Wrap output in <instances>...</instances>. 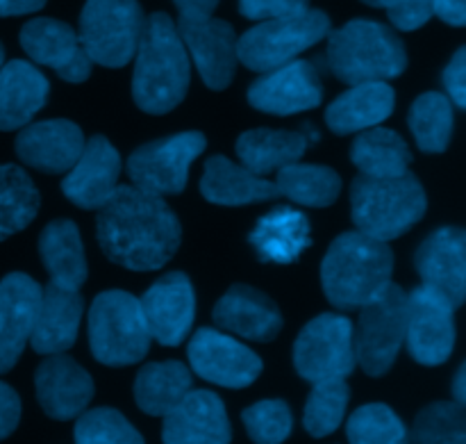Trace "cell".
<instances>
[{
  "label": "cell",
  "mask_w": 466,
  "mask_h": 444,
  "mask_svg": "<svg viewBox=\"0 0 466 444\" xmlns=\"http://www.w3.org/2000/svg\"><path fill=\"white\" fill-rule=\"evenodd\" d=\"M96 240L114 264L130 272H157L180 249L182 226L164 196L118 185L98 208Z\"/></svg>",
  "instance_id": "cell-1"
},
{
  "label": "cell",
  "mask_w": 466,
  "mask_h": 444,
  "mask_svg": "<svg viewBox=\"0 0 466 444\" xmlns=\"http://www.w3.org/2000/svg\"><path fill=\"white\" fill-rule=\"evenodd\" d=\"M191 82V59L168 14L146 18L135 53L132 98L146 114H168L185 100Z\"/></svg>",
  "instance_id": "cell-2"
},
{
  "label": "cell",
  "mask_w": 466,
  "mask_h": 444,
  "mask_svg": "<svg viewBox=\"0 0 466 444\" xmlns=\"http://www.w3.org/2000/svg\"><path fill=\"white\" fill-rule=\"evenodd\" d=\"M391 274L394 251L390 244L350 231L328 249L321 263V285L335 308L358 310L390 285Z\"/></svg>",
  "instance_id": "cell-3"
},
{
  "label": "cell",
  "mask_w": 466,
  "mask_h": 444,
  "mask_svg": "<svg viewBox=\"0 0 466 444\" xmlns=\"http://www.w3.org/2000/svg\"><path fill=\"white\" fill-rule=\"evenodd\" d=\"M326 62L332 76L350 87L387 82L408 68V50L390 26L355 18L339 30L328 32Z\"/></svg>",
  "instance_id": "cell-4"
},
{
  "label": "cell",
  "mask_w": 466,
  "mask_h": 444,
  "mask_svg": "<svg viewBox=\"0 0 466 444\" xmlns=\"http://www.w3.org/2000/svg\"><path fill=\"white\" fill-rule=\"evenodd\" d=\"M428 210L426 190L414 173L396 178L362 176L350 185V217L355 228L380 242L405 235Z\"/></svg>",
  "instance_id": "cell-5"
},
{
  "label": "cell",
  "mask_w": 466,
  "mask_h": 444,
  "mask_svg": "<svg viewBox=\"0 0 466 444\" xmlns=\"http://www.w3.org/2000/svg\"><path fill=\"white\" fill-rule=\"evenodd\" d=\"M150 342L153 337L137 296L121 290H107L96 296L89 308V346L100 365H137L146 358Z\"/></svg>",
  "instance_id": "cell-6"
},
{
  "label": "cell",
  "mask_w": 466,
  "mask_h": 444,
  "mask_svg": "<svg viewBox=\"0 0 466 444\" xmlns=\"http://www.w3.org/2000/svg\"><path fill=\"white\" fill-rule=\"evenodd\" d=\"M328 32L330 18L321 9H305L294 16L268 18L237 39V59L250 71H273L299 59V55L326 39Z\"/></svg>",
  "instance_id": "cell-7"
},
{
  "label": "cell",
  "mask_w": 466,
  "mask_h": 444,
  "mask_svg": "<svg viewBox=\"0 0 466 444\" xmlns=\"http://www.w3.org/2000/svg\"><path fill=\"white\" fill-rule=\"evenodd\" d=\"M144 26L139 0H86L77 36L91 62L121 68L135 59Z\"/></svg>",
  "instance_id": "cell-8"
},
{
  "label": "cell",
  "mask_w": 466,
  "mask_h": 444,
  "mask_svg": "<svg viewBox=\"0 0 466 444\" xmlns=\"http://www.w3.org/2000/svg\"><path fill=\"white\" fill-rule=\"evenodd\" d=\"M408 294L390 283L376 299L360 308L358 331L353 328L355 365L369 377H385L394 367L400 346L405 345Z\"/></svg>",
  "instance_id": "cell-9"
},
{
  "label": "cell",
  "mask_w": 466,
  "mask_h": 444,
  "mask_svg": "<svg viewBox=\"0 0 466 444\" xmlns=\"http://www.w3.org/2000/svg\"><path fill=\"white\" fill-rule=\"evenodd\" d=\"M208 146L203 132L187 130L148 141L127 158V176L132 185L157 196L182 194L189 181L194 160Z\"/></svg>",
  "instance_id": "cell-10"
},
{
  "label": "cell",
  "mask_w": 466,
  "mask_h": 444,
  "mask_svg": "<svg viewBox=\"0 0 466 444\" xmlns=\"http://www.w3.org/2000/svg\"><path fill=\"white\" fill-rule=\"evenodd\" d=\"M294 367L299 377L309 383L353 374V322L346 315L332 313L309 319L296 337Z\"/></svg>",
  "instance_id": "cell-11"
},
{
  "label": "cell",
  "mask_w": 466,
  "mask_h": 444,
  "mask_svg": "<svg viewBox=\"0 0 466 444\" xmlns=\"http://www.w3.org/2000/svg\"><path fill=\"white\" fill-rule=\"evenodd\" d=\"M455 305L440 292L419 285L408 294L405 342L419 365L440 367L455 349Z\"/></svg>",
  "instance_id": "cell-12"
},
{
  "label": "cell",
  "mask_w": 466,
  "mask_h": 444,
  "mask_svg": "<svg viewBox=\"0 0 466 444\" xmlns=\"http://www.w3.org/2000/svg\"><path fill=\"white\" fill-rule=\"evenodd\" d=\"M189 365L194 374L214 386L241 390L253 386L262 374V358L228 333L200 328L189 342Z\"/></svg>",
  "instance_id": "cell-13"
},
{
  "label": "cell",
  "mask_w": 466,
  "mask_h": 444,
  "mask_svg": "<svg viewBox=\"0 0 466 444\" xmlns=\"http://www.w3.org/2000/svg\"><path fill=\"white\" fill-rule=\"evenodd\" d=\"M176 30L205 85L223 91L237 71V35L230 23L214 16H180Z\"/></svg>",
  "instance_id": "cell-14"
},
{
  "label": "cell",
  "mask_w": 466,
  "mask_h": 444,
  "mask_svg": "<svg viewBox=\"0 0 466 444\" xmlns=\"http://www.w3.org/2000/svg\"><path fill=\"white\" fill-rule=\"evenodd\" d=\"M141 315L153 340L177 346L187 340L196 319V292L189 276L171 272L157 278L139 299Z\"/></svg>",
  "instance_id": "cell-15"
},
{
  "label": "cell",
  "mask_w": 466,
  "mask_h": 444,
  "mask_svg": "<svg viewBox=\"0 0 466 444\" xmlns=\"http://www.w3.org/2000/svg\"><path fill=\"white\" fill-rule=\"evenodd\" d=\"M248 103L255 109L276 117L308 112L321 105L323 85L319 68L308 59L294 62L267 71L248 87Z\"/></svg>",
  "instance_id": "cell-16"
},
{
  "label": "cell",
  "mask_w": 466,
  "mask_h": 444,
  "mask_svg": "<svg viewBox=\"0 0 466 444\" xmlns=\"http://www.w3.org/2000/svg\"><path fill=\"white\" fill-rule=\"evenodd\" d=\"M18 39L32 62L53 68L62 80L77 85L91 76L94 62L68 23L57 18H32L21 27Z\"/></svg>",
  "instance_id": "cell-17"
},
{
  "label": "cell",
  "mask_w": 466,
  "mask_h": 444,
  "mask_svg": "<svg viewBox=\"0 0 466 444\" xmlns=\"http://www.w3.org/2000/svg\"><path fill=\"white\" fill-rule=\"evenodd\" d=\"M121 169V155L112 141L103 135H94L85 141L80 158L66 171L62 182L64 196L82 210L103 208L116 191Z\"/></svg>",
  "instance_id": "cell-18"
},
{
  "label": "cell",
  "mask_w": 466,
  "mask_h": 444,
  "mask_svg": "<svg viewBox=\"0 0 466 444\" xmlns=\"http://www.w3.org/2000/svg\"><path fill=\"white\" fill-rule=\"evenodd\" d=\"M44 287L27 274L12 272L0 281V374L18 363L35 331Z\"/></svg>",
  "instance_id": "cell-19"
},
{
  "label": "cell",
  "mask_w": 466,
  "mask_h": 444,
  "mask_svg": "<svg viewBox=\"0 0 466 444\" xmlns=\"http://www.w3.org/2000/svg\"><path fill=\"white\" fill-rule=\"evenodd\" d=\"M36 399L50 419H77L94 399V378L71 356H48L35 374Z\"/></svg>",
  "instance_id": "cell-20"
},
{
  "label": "cell",
  "mask_w": 466,
  "mask_h": 444,
  "mask_svg": "<svg viewBox=\"0 0 466 444\" xmlns=\"http://www.w3.org/2000/svg\"><path fill=\"white\" fill-rule=\"evenodd\" d=\"M414 267L423 285L460 308L466 296V232L458 226L437 228L419 246Z\"/></svg>",
  "instance_id": "cell-21"
},
{
  "label": "cell",
  "mask_w": 466,
  "mask_h": 444,
  "mask_svg": "<svg viewBox=\"0 0 466 444\" xmlns=\"http://www.w3.org/2000/svg\"><path fill=\"white\" fill-rule=\"evenodd\" d=\"M14 146L25 167L44 173H66L85 149V132L68 119H48L21 128Z\"/></svg>",
  "instance_id": "cell-22"
},
{
  "label": "cell",
  "mask_w": 466,
  "mask_h": 444,
  "mask_svg": "<svg viewBox=\"0 0 466 444\" xmlns=\"http://www.w3.org/2000/svg\"><path fill=\"white\" fill-rule=\"evenodd\" d=\"M164 444H230L232 427L221 397L191 390L171 413L164 415Z\"/></svg>",
  "instance_id": "cell-23"
},
{
  "label": "cell",
  "mask_w": 466,
  "mask_h": 444,
  "mask_svg": "<svg viewBox=\"0 0 466 444\" xmlns=\"http://www.w3.org/2000/svg\"><path fill=\"white\" fill-rule=\"evenodd\" d=\"M214 322L244 340L271 342L280 336L285 319L268 294L250 285H232L214 305Z\"/></svg>",
  "instance_id": "cell-24"
},
{
  "label": "cell",
  "mask_w": 466,
  "mask_h": 444,
  "mask_svg": "<svg viewBox=\"0 0 466 444\" xmlns=\"http://www.w3.org/2000/svg\"><path fill=\"white\" fill-rule=\"evenodd\" d=\"M82 296L77 290L50 283L41 292L39 313L30 345L36 354L55 356L71 349L77 340L82 324Z\"/></svg>",
  "instance_id": "cell-25"
},
{
  "label": "cell",
  "mask_w": 466,
  "mask_h": 444,
  "mask_svg": "<svg viewBox=\"0 0 466 444\" xmlns=\"http://www.w3.org/2000/svg\"><path fill=\"white\" fill-rule=\"evenodd\" d=\"M48 77L25 59H12L0 68V130H21L48 103Z\"/></svg>",
  "instance_id": "cell-26"
},
{
  "label": "cell",
  "mask_w": 466,
  "mask_h": 444,
  "mask_svg": "<svg viewBox=\"0 0 466 444\" xmlns=\"http://www.w3.org/2000/svg\"><path fill=\"white\" fill-rule=\"evenodd\" d=\"M248 242L262 263L291 264L312 246V232L300 210L273 208L258 219Z\"/></svg>",
  "instance_id": "cell-27"
},
{
  "label": "cell",
  "mask_w": 466,
  "mask_h": 444,
  "mask_svg": "<svg viewBox=\"0 0 466 444\" xmlns=\"http://www.w3.org/2000/svg\"><path fill=\"white\" fill-rule=\"evenodd\" d=\"M396 108V91L387 82H362L332 100L326 123L335 135H353L380 126Z\"/></svg>",
  "instance_id": "cell-28"
},
{
  "label": "cell",
  "mask_w": 466,
  "mask_h": 444,
  "mask_svg": "<svg viewBox=\"0 0 466 444\" xmlns=\"http://www.w3.org/2000/svg\"><path fill=\"white\" fill-rule=\"evenodd\" d=\"M200 191L209 203L228 205V208L262 203V201H273L280 196L276 182L255 176L253 171L232 162L226 155H212L205 162Z\"/></svg>",
  "instance_id": "cell-29"
},
{
  "label": "cell",
  "mask_w": 466,
  "mask_h": 444,
  "mask_svg": "<svg viewBox=\"0 0 466 444\" xmlns=\"http://www.w3.org/2000/svg\"><path fill=\"white\" fill-rule=\"evenodd\" d=\"M39 255L50 283L80 290L86 281V258L80 231L71 219H55L41 231Z\"/></svg>",
  "instance_id": "cell-30"
},
{
  "label": "cell",
  "mask_w": 466,
  "mask_h": 444,
  "mask_svg": "<svg viewBox=\"0 0 466 444\" xmlns=\"http://www.w3.org/2000/svg\"><path fill=\"white\" fill-rule=\"evenodd\" d=\"M305 132L271 130V128H255L241 132L235 150L241 167L253 171L255 176L267 178L268 173L280 171L287 164L299 162L308 150Z\"/></svg>",
  "instance_id": "cell-31"
},
{
  "label": "cell",
  "mask_w": 466,
  "mask_h": 444,
  "mask_svg": "<svg viewBox=\"0 0 466 444\" xmlns=\"http://www.w3.org/2000/svg\"><path fill=\"white\" fill-rule=\"evenodd\" d=\"M191 390V369L177 360L144 365L135 378V401L139 410L150 418H164L171 413Z\"/></svg>",
  "instance_id": "cell-32"
},
{
  "label": "cell",
  "mask_w": 466,
  "mask_h": 444,
  "mask_svg": "<svg viewBox=\"0 0 466 444\" xmlns=\"http://www.w3.org/2000/svg\"><path fill=\"white\" fill-rule=\"evenodd\" d=\"M350 160L362 176L396 178L410 171L412 150L399 132L376 126L355 137Z\"/></svg>",
  "instance_id": "cell-33"
},
{
  "label": "cell",
  "mask_w": 466,
  "mask_h": 444,
  "mask_svg": "<svg viewBox=\"0 0 466 444\" xmlns=\"http://www.w3.org/2000/svg\"><path fill=\"white\" fill-rule=\"evenodd\" d=\"M278 194L308 208H330L341 194V178L323 164H287L278 171Z\"/></svg>",
  "instance_id": "cell-34"
},
{
  "label": "cell",
  "mask_w": 466,
  "mask_h": 444,
  "mask_svg": "<svg viewBox=\"0 0 466 444\" xmlns=\"http://www.w3.org/2000/svg\"><path fill=\"white\" fill-rule=\"evenodd\" d=\"M41 196L16 164L0 162V242L25 231L39 214Z\"/></svg>",
  "instance_id": "cell-35"
},
{
  "label": "cell",
  "mask_w": 466,
  "mask_h": 444,
  "mask_svg": "<svg viewBox=\"0 0 466 444\" xmlns=\"http://www.w3.org/2000/svg\"><path fill=\"white\" fill-rule=\"evenodd\" d=\"M408 123L423 153H444L453 137V103L440 91H426L410 108Z\"/></svg>",
  "instance_id": "cell-36"
},
{
  "label": "cell",
  "mask_w": 466,
  "mask_h": 444,
  "mask_svg": "<svg viewBox=\"0 0 466 444\" xmlns=\"http://www.w3.org/2000/svg\"><path fill=\"white\" fill-rule=\"evenodd\" d=\"M350 387L346 378L314 383L303 410V427L312 438H328L341 427L349 408Z\"/></svg>",
  "instance_id": "cell-37"
},
{
  "label": "cell",
  "mask_w": 466,
  "mask_h": 444,
  "mask_svg": "<svg viewBox=\"0 0 466 444\" xmlns=\"http://www.w3.org/2000/svg\"><path fill=\"white\" fill-rule=\"evenodd\" d=\"M350 444H410L403 419L387 404L360 406L346 424Z\"/></svg>",
  "instance_id": "cell-38"
},
{
  "label": "cell",
  "mask_w": 466,
  "mask_h": 444,
  "mask_svg": "<svg viewBox=\"0 0 466 444\" xmlns=\"http://www.w3.org/2000/svg\"><path fill=\"white\" fill-rule=\"evenodd\" d=\"M412 444H466L464 406L455 401H437L417 415Z\"/></svg>",
  "instance_id": "cell-39"
},
{
  "label": "cell",
  "mask_w": 466,
  "mask_h": 444,
  "mask_svg": "<svg viewBox=\"0 0 466 444\" xmlns=\"http://www.w3.org/2000/svg\"><path fill=\"white\" fill-rule=\"evenodd\" d=\"M76 444H146L144 436L114 408L85 410L73 429Z\"/></svg>",
  "instance_id": "cell-40"
},
{
  "label": "cell",
  "mask_w": 466,
  "mask_h": 444,
  "mask_svg": "<svg viewBox=\"0 0 466 444\" xmlns=\"http://www.w3.org/2000/svg\"><path fill=\"white\" fill-rule=\"evenodd\" d=\"M248 438L255 444H282L289 438L294 418L282 399H264L241 413Z\"/></svg>",
  "instance_id": "cell-41"
},
{
  "label": "cell",
  "mask_w": 466,
  "mask_h": 444,
  "mask_svg": "<svg viewBox=\"0 0 466 444\" xmlns=\"http://www.w3.org/2000/svg\"><path fill=\"white\" fill-rule=\"evenodd\" d=\"M369 7L385 9L394 27L405 32L419 30L432 16V0H362Z\"/></svg>",
  "instance_id": "cell-42"
},
{
  "label": "cell",
  "mask_w": 466,
  "mask_h": 444,
  "mask_svg": "<svg viewBox=\"0 0 466 444\" xmlns=\"http://www.w3.org/2000/svg\"><path fill=\"white\" fill-rule=\"evenodd\" d=\"M305 9H309V0H239L241 16L250 18V21L294 16Z\"/></svg>",
  "instance_id": "cell-43"
},
{
  "label": "cell",
  "mask_w": 466,
  "mask_h": 444,
  "mask_svg": "<svg viewBox=\"0 0 466 444\" xmlns=\"http://www.w3.org/2000/svg\"><path fill=\"white\" fill-rule=\"evenodd\" d=\"M444 87L449 91L451 103L458 105L460 109L466 108V48H458L453 59L444 71Z\"/></svg>",
  "instance_id": "cell-44"
},
{
  "label": "cell",
  "mask_w": 466,
  "mask_h": 444,
  "mask_svg": "<svg viewBox=\"0 0 466 444\" xmlns=\"http://www.w3.org/2000/svg\"><path fill=\"white\" fill-rule=\"evenodd\" d=\"M21 422V397L14 387L0 381V440L12 436Z\"/></svg>",
  "instance_id": "cell-45"
},
{
  "label": "cell",
  "mask_w": 466,
  "mask_h": 444,
  "mask_svg": "<svg viewBox=\"0 0 466 444\" xmlns=\"http://www.w3.org/2000/svg\"><path fill=\"white\" fill-rule=\"evenodd\" d=\"M432 14L453 27H462L466 23L464 0H432Z\"/></svg>",
  "instance_id": "cell-46"
},
{
  "label": "cell",
  "mask_w": 466,
  "mask_h": 444,
  "mask_svg": "<svg viewBox=\"0 0 466 444\" xmlns=\"http://www.w3.org/2000/svg\"><path fill=\"white\" fill-rule=\"evenodd\" d=\"M180 16H212L221 0H173Z\"/></svg>",
  "instance_id": "cell-47"
},
{
  "label": "cell",
  "mask_w": 466,
  "mask_h": 444,
  "mask_svg": "<svg viewBox=\"0 0 466 444\" xmlns=\"http://www.w3.org/2000/svg\"><path fill=\"white\" fill-rule=\"evenodd\" d=\"M46 0H0V16H23L39 12Z\"/></svg>",
  "instance_id": "cell-48"
},
{
  "label": "cell",
  "mask_w": 466,
  "mask_h": 444,
  "mask_svg": "<svg viewBox=\"0 0 466 444\" xmlns=\"http://www.w3.org/2000/svg\"><path fill=\"white\" fill-rule=\"evenodd\" d=\"M453 397H455V404L460 406L466 404V365H460L458 374H455Z\"/></svg>",
  "instance_id": "cell-49"
},
{
  "label": "cell",
  "mask_w": 466,
  "mask_h": 444,
  "mask_svg": "<svg viewBox=\"0 0 466 444\" xmlns=\"http://www.w3.org/2000/svg\"><path fill=\"white\" fill-rule=\"evenodd\" d=\"M3 64H5V48L3 44H0V68H3Z\"/></svg>",
  "instance_id": "cell-50"
}]
</instances>
